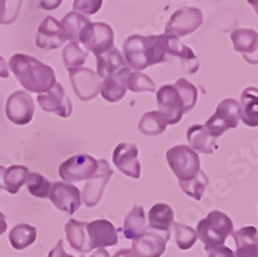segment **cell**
I'll return each instance as SVG.
<instances>
[{"instance_id": "1", "label": "cell", "mask_w": 258, "mask_h": 257, "mask_svg": "<svg viewBox=\"0 0 258 257\" xmlns=\"http://www.w3.org/2000/svg\"><path fill=\"white\" fill-rule=\"evenodd\" d=\"M9 68L21 85L32 93H45L56 84V73L50 66L24 53H16L9 60Z\"/></svg>"}, {"instance_id": "2", "label": "cell", "mask_w": 258, "mask_h": 257, "mask_svg": "<svg viewBox=\"0 0 258 257\" xmlns=\"http://www.w3.org/2000/svg\"><path fill=\"white\" fill-rule=\"evenodd\" d=\"M234 231V222L221 211H212L206 219L198 222V239L204 243V248H213L225 244L226 239Z\"/></svg>"}, {"instance_id": "3", "label": "cell", "mask_w": 258, "mask_h": 257, "mask_svg": "<svg viewBox=\"0 0 258 257\" xmlns=\"http://www.w3.org/2000/svg\"><path fill=\"white\" fill-rule=\"evenodd\" d=\"M240 120V105L236 99L226 98L218 104L216 113L204 124L214 138L220 137L229 129L238 127Z\"/></svg>"}, {"instance_id": "4", "label": "cell", "mask_w": 258, "mask_h": 257, "mask_svg": "<svg viewBox=\"0 0 258 257\" xmlns=\"http://www.w3.org/2000/svg\"><path fill=\"white\" fill-rule=\"evenodd\" d=\"M167 162L178 181H187L200 171V158L190 146L177 145L167 151Z\"/></svg>"}, {"instance_id": "5", "label": "cell", "mask_w": 258, "mask_h": 257, "mask_svg": "<svg viewBox=\"0 0 258 257\" xmlns=\"http://www.w3.org/2000/svg\"><path fill=\"white\" fill-rule=\"evenodd\" d=\"M79 41L96 57L114 47V30L105 22H91L80 32Z\"/></svg>"}, {"instance_id": "6", "label": "cell", "mask_w": 258, "mask_h": 257, "mask_svg": "<svg viewBox=\"0 0 258 257\" xmlns=\"http://www.w3.org/2000/svg\"><path fill=\"white\" fill-rule=\"evenodd\" d=\"M202 24L203 13L199 8L183 7L181 9H177L176 12L170 16L167 26H165L164 34L179 39L197 31L202 26Z\"/></svg>"}, {"instance_id": "7", "label": "cell", "mask_w": 258, "mask_h": 257, "mask_svg": "<svg viewBox=\"0 0 258 257\" xmlns=\"http://www.w3.org/2000/svg\"><path fill=\"white\" fill-rule=\"evenodd\" d=\"M98 170V162L89 154H77L58 167V175L64 182L89 180Z\"/></svg>"}, {"instance_id": "8", "label": "cell", "mask_w": 258, "mask_h": 257, "mask_svg": "<svg viewBox=\"0 0 258 257\" xmlns=\"http://www.w3.org/2000/svg\"><path fill=\"white\" fill-rule=\"evenodd\" d=\"M170 238L169 231H159L147 228L132 243V251L137 257H160Z\"/></svg>"}, {"instance_id": "9", "label": "cell", "mask_w": 258, "mask_h": 257, "mask_svg": "<svg viewBox=\"0 0 258 257\" xmlns=\"http://www.w3.org/2000/svg\"><path fill=\"white\" fill-rule=\"evenodd\" d=\"M35 114V102L26 91H16L8 97L6 115L16 126H26Z\"/></svg>"}, {"instance_id": "10", "label": "cell", "mask_w": 258, "mask_h": 257, "mask_svg": "<svg viewBox=\"0 0 258 257\" xmlns=\"http://www.w3.org/2000/svg\"><path fill=\"white\" fill-rule=\"evenodd\" d=\"M48 198L52 200L57 210L68 215H74L82 205L80 190L68 182H50V191Z\"/></svg>"}, {"instance_id": "11", "label": "cell", "mask_w": 258, "mask_h": 257, "mask_svg": "<svg viewBox=\"0 0 258 257\" xmlns=\"http://www.w3.org/2000/svg\"><path fill=\"white\" fill-rule=\"evenodd\" d=\"M159 111L165 118L168 124H177L185 114V106L182 97L174 85H163L156 92Z\"/></svg>"}, {"instance_id": "12", "label": "cell", "mask_w": 258, "mask_h": 257, "mask_svg": "<svg viewBox=\"0 0 258 257\" xmlns=\"http://www.w3.org/2000/svg\"><path fill=\"white\" fill-rule=\"evenodd\" d=\"M74 92L82 101H91L101 92V79L91 69L79 68L69 71Z\"/></svg>"}, {"instance_id": "13", "label": "cell", "mask_w": 258, "mask_h": 257, "mask_svg": "<svg viewBox=\"0 0 258 257\" xmlns=\"http://www.w3.org/2000/svg\"><path fill=\"white\" fill-rule=\"evenodd\" d=\"M112 175H114V171L110 168L109 163L105 159L98 162V170L94 173L93 177L87 181L84 189H83L82 200L87 207L92 208L100 203L103 190H105L106 185L109 184Z\"/></svg>"}, {"instance_id": "14", "label": "cell", "mask_w": 258, "mask_h": 257, "mask_svg": "<svg viewBox=\"0 0 258 257\" xmlns=\"http://www.w3.org/2000/svg\"><path fill=\"white\" fill-rule=\"evenodd\" d=\"M123 53L129 68L141 71L150 66V44L147 36H128L124 41Z\"/></svg>"}, {"instance_id": "15", "label": "cell", "mask_w": 258, "mask_h": 257, "mask_svg": "<svg viewBox=\"0 0 258 257\" xmlns=\"http://www.w3.org/2000/svg\"><path fill=\"white\" fill-rule=\"evenodd\" d=\"M38 104L47 113H53L61 118H69L73 113L71 99L58 82L53 85L50 91L38 96Z\"/></svg>"}, {"instance_id": "16", "label": "cell", "mask_w": 258, "mask_h": 257, "mask_svg": "<svg viewBox=\"0 0 258 257\" xmlns=\"http://www.w3.org/2000/svg\"><path fill=\"white\" fill-rule=\"evenodd\" d=\"M87 234L89 238V252L96 248L111 247L119 242L117 230L111 222L105 219H98L87 225Z\"/></svg>"}, {"instance_id": "17", "label": "cell", "mask_w": 258, "mask_h": 257, "mask_svg": "<svg viewBox=\"0 0 258 257\" xmlns=\"http://www.w3.org/2000/svg\"><path fill=\"white\" fill-rule=\"evenodd\" d=\"M112 162L128 177H141V163L138 161V149L135 143H119L112 152Z\"/></svg>"}, {"instance_id": "18", "label": "cell", "mask_w": 258, "mask_h": 257, "mask_svg": "<svg viewBox=\"0 0 258 257\" xmlns=\"http://www.w3.org/2000/svg\"><path fill=\"white\" fill-rule=\"evenodd\" d=\"M68 40L64 36L59 21L52 16H48L43 20L36 31L35 44L41 49H57Z\"/></svg>"}, {"instance_id": "19", "label": "cell", "mask_w": 258, "mask_h": 257, "mask_svg": "<svg viewBox=\"0 0 258 257\" xmlns=\"http://www.w3.org/2000/svg\"><path fill=\"white\" fill-rule=\"evenodd\" d=\"M232 47L250 65H258V32L252 29H236L231 32Z\"/></svg>"}, {"instance_id": "20", "label": "cell", "mask_w": 258, "mask_h": 257, "mask_svg": "<svg viewBox=\"0 0 258 257\" xmlns=\"http://www.w3.org/2000/svg\"><path fill=\"white\" fill-rule=\"evenodd\" d=\"M164 35V43H165V50L167 55L173 56L177 59L181 60L182 68L187 74H195L200 68V62L198 60L197 55L194 53V50L190 47L185 45V44L179 43V39L176 36Z\"/></svg>"}, {"instance_id": "21", "label": "cell", "mask_w": 258, "mask_h": 257, "mask_svg": "<svg viewBox=\"0 0 258 257\" xmlns=\"http://www.w3.org/2000/svg\"><path fill=\"white\" fill-rule=\"evenodd\" d=\"M236 244L235 257H258V231L254 226H244L231 233Z\"/></svg>"}, {"instance_id": "22", "label": "cell", "mask_w": 258, "mask_h": 257, "mask_svg": "<svg viewBox=\"0 0 258 257\" xmlns=\"http://www.w3.org/2000/svg\"><path fill=\"white\" fill-rule=\"evenodd\" d=\"M131 68L126 66L123 70H120L119 73L114 74L112 76L107 78L102 82L101 84V96L109 101V102H117L120 101L126 93V79L128 76L131 75Z\"/></svg>"}, {"instance_id": "23", "label": "cell", "mask_w": 258, "mask_h": 257, "mask_svg": "<svg viewBox=\"0 0 258 257\" xmlns=\"http://www.w3.org/2000/svg\"><path fill=\"white\" fill-rule=\"evenodd\" d=\"M97 59V75L98 78L102 80L107 79L110 76H112L114 74L119 73L120 70H123L124 68H126L125 60H124L123 55H121L119 50L115 47H112L111 49L106 50L105 53H102L101 56L96 57Z\"/></svg>"}, {"instance_id": "24", "label": "cell", "mask_w": 258, "mask_h": 257, "mask_svg": "<svg viewBox=\"0 0 258 257\" xmlns=\"http://www.w3.org/2000/svg\"><path fill=\"white\" fill-rule=\"evenodd\" d=\"M240 119L248 127H258V88L248 87L240 94Z\"/></svg>"}, {"instance_id": "25", "label": "cell", "mask_w": 258, "mask_h": 257, "mask_svg": "<svg viewBox=\"0 0 258 257\" xmlns=\"http://www.w3.org/2000/svg\"><path fill=\"white\" fill-rule=\"evenodd\" d=\"M187 141L194 151L212 154L216 150V138L202 124H194L188 128Z\"/></svg>"}, {"instance_id": "26", "label": "cell", "mask_w": 258, "mask_h": 257, "mask_svg": "<svg viewBox=\"0 0 258 257\" xmlns=\"http://www.w3.org/2000/svg\"><path fill=\"white\" fill-rule=\"evenodd\" d=\"M87 225H88L87 222L78 221L74 219H71L64 225V233H66V238L70 243L71 248L82 252V253L89 252V238L87 234Z\"/></svg>"}, {"instance_id": "27", "label": "cell", "mask_w": 258, "mask_h": 257, "mask_svg": "<svg viewBox=\"0 0 258 257\" xmlns=\"http://www.w3.org/2000/svg\"><path fill=\"white\" fill-rule=\"evenodd\" d=\"M174 224V212L165 203H156L149 211V228L159 231H169Z\"/></svg>"}, {"instance_id": "28", "label": "cell", "mask_w": 258, "mask_h": 257, "mask_svg": "<svg viewBox=\"0 0 258 257\" xmlns=\"http://www.w3.org/2000/svg\"><path fill=\"white\" fill-rule=\"evenodd\" d=\"M38 237V231L29 224H18L9 233V242L17 251L26 249L32 244Z\"/></svg>"}, {"instance_id": "29", "label": "cell", "mask_w": 258, "mask_h": 257, "mask_svg": "<svg viewBox=\"0 0 258 257\" xmlns=\"http://www.w3.org/2000/svg\"><path fill=\"white\" fill-rule=\"evenodd\" d=\"M62 30L64 32L66 39L70 41H79L80 32L83 31L85 26L91 24L89 18L85 17L84 15H80L77 12H70L59 21Z\"/></svg>"}, {"instance_id": "30", "label": "cell", "mask_w": 258, "mask_h": 257, "mask_svg": "<svg viewBox=\"0 0 258 257\" xmlns=\"http://www.w3.org/2000/svg\"><path fill=\"white\" fill-rule=\"evenodd\" d=\"M168 123L160 111H149L142 115L138 123V129L145 136H159L164 133Z\"/></svg>"}, {"instance_id": "31", "label": "cell", "mask_w": 258, "mask_h": 257, "mask_svg": "<svg viewBox=\"0 0 258 257\" xmlns=\"http://www.w3.org/2000/svg\"><path fill=\"white\" fill-rule=\"evenodd\" d=\"M145 226H146V219H145L144 207L135 205L124 221V235L126 239L135 240L146 229Z\"/></svg>"}, {"instance_id": "32", "label": "cell", "mask_w": 258, "mask_h": 257, "mask_svg": "<svg viewBox=\"0 0 258 257\" xmlns=\"http://www.w3.org/2000/svg\"><path fill=\"white\" fill-rule=\"evenodd\" d=\"M30 171L25 166H11L6 168L4 173V186L11 194H17L21 186L26 184Z\"/></svg>"}, {"instance_id": "33", "label": "cell", "mask_w": 258, "mask_h": 257, "mask_svg": "<svg viewBox=\"0 0 258 257\" xmlns=\"http://www.w3.org/2000/svg\"><path fill=\"white\" fill-rule=\"evenodd\" d=\"M62 59H63L64 68L70 71L74 70V69L82 68L85 61H87V59H88V53L82 49L78 41H70L63 48Z\"/></svg>"}, {"instance_id": "34", "label": "cell", "mask_w": 258, "mask_h": 257, "mask_svg": "<svg viewBox=\"0 0 258 257\" xmlns=\"http://www.w3.org/2000/svg\"><path fill=\"white\" fill-rule=\"evenodd\" d=\"M179 186H181L182 191L187 194L195 200H200L206 193V189L209 184V180L207 177L206 172L200 170L197 176H194L192 178L187 180V181H178Z\"/></svg>"}, {"instance_id": "35", "label": "cell", "mask_w": 258, "mask_h": 257, "mask_svg": "<svg viewBox=\"0 0 258 257\" xmlns=\"http://www.w3.org/2000/svg\"><path fill=\"white\" fill-rule=\"evenodd\" d=\"M174 229V240L176 244L178 245V248L182 251H187L192 247L198 240L197 230L190 226L181 224V222H174L173 224Z\"/></svg>"}, {"instance_id": "36", "label": "cell", "mask_w": 258, "mask_h": 257, "mask_svg": "<svg viewBox=\"0 0 258 257\" xmlns=\"http://www.w3.org/2000/svg\"><path fill=\"white\" fill-rule=\"evenodd\" d=\"M26 186L29 193L35 198H48L50 191V182L40 173L32 172L27 177Z\"/></svg>"}, {"instance_id": "37", "label": "cell", "mask_w": 258, "mask_h": 257, "mask_svg": "<svg viewBox=\"0 0 258 257\" xmlns=\"http://www.w3.org/2000/svg\"><path fill=\"white\" fill-rule=\"evenodd\" d=\"M177 88L179 96L182 97V101H183V106H185V113L192 110L194 106L197 105L198 101V89L194 84H191L188 80L178 79L176 82V84H173Z\"/></svg>"}, {"instance_id": "38", "label": "cell", "mask_w": 258, "mask_h": 257, "mask_svg": "<svg viewBox=\"0 0 258 257\" xmlns=\"http://www.w3.org/2000/svg\"><path fill=\"white\" fill-rule=\"evenodd\" d=\"M126 88L132 92H155L156 87L153 79L141 71L131 73L126 79Z\"/></svg>"}, {"instance_id": "39", "label": "cell", "mask_w": 258, "mask_h": 257, "mask_svg": "<svg viewBox=\"0 0 258 257\" xmlns=\"http://www.w3.org/2000/svg\"><path fill=\"white\" fill-rule=\"evenodd\" d=\"M22 6L21 2H3L0 0V24L9 25L18 17V12Z\"/></svg>"}, {"instance_id": "40", "label": "cell", "mask_w": 258, "mask_h": 257, "mask_svg": "<svg viewBox=\"0 0 258 257\" xmlns=\"http://www.w3.org/2000/svg\"><path fill=\"white\" fill-rule=\"evenodd\" d=\"M102 7V2H97V0H93V2H85V0H75L73 4L74 12L77 13H84V15H94L101 9Z\"/></svg>"}, {"instance_id": "41", "label": "cell", "mask_w": 258, "mask_h": 257, "mask_svg": "<svg viewBox=\"0 0 258 257\" xmlns=\"http://www.w3.org/2000/svg\"><path fill=\"white\" fill-rule=\"evenodd\" d=\"M208 253V257H235L232 249H230L226 245L221 247H213V248H204Z\"/></svg>"}, {"instance_id": "42", "label": "cell", "mask_w": 258, "mask_h": 257, "mask_svg": "<svg viewBox=\"0 0 258 257\" xmlns=\"http://www.w3.org/2000/svg\"><path fill=\"white\" fill-rule=\"evenodd\" d=\"M48 257H74V256H71V254L64 252L63 240H58V243H57V244L53 247L52 251L49 252Z\"/></svg>"}, {"instance_id": "43", "label": "cell", "mask_w": 258, "mask_h": 257, "mask_svg": "<svg viewBox=\"0 0 258 257\" xmlns=\"http://www.w3.org/2000/svg\"><path fill=\"white\" fill-rule=\"evenodd\" d=\"M9 76V69H8V64L6 62V60L0 56V78H4L7 79Z\"/></svg>"}, {"instance_id": "44", "label": "cell", "mask_w": 258, "mask_h": 257, "mask_svg": "<svg viewBox=\"0 0 258 257\" xmlns=\"http://www.w3.org/2000/svg\"><path fill=\"white\" fill-rule=\"evenodd\" d=\"M112 257H137V256H136L135 252L132 251V248L131 249L123 248V249H120V251H117Z\"/></svg>"}, {"instance_id": "45", "label": "cell", "mask_w": 258, "mask_h": 257, "mask_svg": "<svg viewBox=\"0 0 258 257\" xmlns=\"http://www.w3.org/2000/svg\"><path fill=\"white\" fill-rule=\"evenodd\" d=\"M62 2H41L40 3V7L41 8H44V9H54V8H58L59 6H61Z\"/></svg>"}, {"instance_id": "46", "label": "cell", "mask_w": 258, "mask_h": 257, "mask_svg": "<svg viewBox=\"0 0 258 257\" xmlns=\"http://www.w3.org/2000/svg\"><path fill=\"white\" fill-rule=\"evenodd\" d=\"M89 257H111V256H110V253L107 249L98 248V249H96V251H94Z\"/></svg>"}, {"instance_id": "47", "label": "cell", "mask_w": 258, "mask_h": 257, "mask_svg": "<svg viewBox=\"0 0 258 257\" xmlns=\"http://www.w3.org/2000/svg\"><path fill=\"white\" fill-rule=\"evenodd\" d=\"M7 226H8V225H7L6 216H4L3 212H2V211H0V235H2V234L6 233Z\"/></svg>"}, {"instance_id": "48", "label": "cell", "mask_w": 258, "mask_h": 257, "mask_svg": "<svg viewBox=\"0 0 258 257\" xmlns=\"http://www.w3.org/2000/svg\"><path fill=\"white\" fill-rule=\"evenodd\" d=\"M4 173H6V168L3 166H0V189L6 190L4 186Z\"/></svg>"}, {"instance_id": "49", "label": "cell", "mask_w": 258, "mask_h": 257, "mask_svg": "<svg viewBox=\"0 0 258 257\" xmlns=\"http://www.w3.org/2000/svg\"><path fill=\"white\" fill-rule=\"evenodd\" d=\"M249 4L255 9V12L258 15V0H249Z\"/></svg>"}, {"instance_id": "50", "label": "cell", "mask_w": 258, "mask_h": 257, "mask_svg": "<svg viewBox=\"0 0 258 257\" xmlns=\"http://www.w3.org/2000/svg\"><path fill=\"white\" fill-rule=\"evenodd\" d=\"M80 257H84V256H80Z\"/></svg>"}]
</instances>
